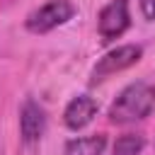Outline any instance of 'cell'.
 <instances>
[{
	"label": "cell",
	"instance_id": "6da1fadb",
	"mask_svg": "<svg viewBox=\"0 0 155 155\" xmlns=\"http://www.w3.org/2000/svg\"><path fill=\"white\" fill-rule=\"evenodd\" d=\"M153 109H155V85L148 80H138V82L126 85L119 92L107 116L111 124H133L150 116Z\"/></svg>",
	"mask_w": 155,
	"mask_h": 155
},
{
	"label": "cell",
	"instance_id": "7a4b0ae2",
	"mask_svg": "<svg viewBox=\"0 0 155 155\" xmlns=\"http://www.w3.org/2000/svg\"><path fill=\"white\" fill-rule=\"evenodd\" d=\"M73 15H75V5L70 0H48L27 15L24 27L31 34H46V31L65 24L68 19H73Z\"/></svg>",
	"mask_w": 155,
	"mask_h": 155
},
{
	"label": "cell",
	"instance_id": "3957f363",
	"mask_svg": "<svg viewBox=\"0 0 155 155\" xmlns=\"http://www.w3.org/2000/svg\"><path fill=\"white\" fill-rule=\"evenodd\" d=\"M140 56H143V48H140L138 44H124V46L111 48V51L104 53V56L97 61V65L92 68L90 82H99V80L109 78V75H114V73H121V70L136 65V63L140 61Z\"/></svg>",
	"mask_w": 155,
	"mask_h": 155
},
{
	"label": "cell",
	"instance_id": "277c9868",
	"mask_svg": "<svg viewBox=\"0 0 155 155\" xmlns=\"http://www.w3.org/2000/svg\"><path fill=\"white\" fill-rule=\"evenodd\" d=\"M128 27H131L128 0H109L97 15V31H99L102 41L119 39Z\"/></svg>",
	"mask_w": 155,
	"mask_h": 155
},
{
	"label": "cell",
	"instance_id": "5b68a950",
	"mask_svg": "<svg viewBox=\"0 0 155 155\" xmlns=\"http://www.w3.org/2000/svg\"><path fill=\"white\" fill-rule=\"evenodd\" d=\"M46 131V111L39 102L34 99H24L22 109H19V136L27 145L36 143Z\"/></svg>",
	"mask_w": 155,
	"mask_h": 155
},
{
	"label": "cell",
	"instance_id": "8992f818",
	"mask_svg": "<svg viewBox=\"0 0 155 155\" xmlns=\"http://www.w3.org/2000/svg\"><path fill=\"white\" fill-rule=\"evenodd\" d=\"M97 102L90 97V94H78L68 102V107L63 109V124L70 128V131H80L85 128L94 116H97Z\"/></svg>",
	"mask_w": 155,
	"mask_h": 155
},
{
	"label": "cell",
	"instance_id": "52a82bcc",
	"mask_svg": "<svg viewBox=\"0 0 155 155\" xmlns=\"http://www.w3.org/2000/svg\"><path fill=\"white\" fill-rule=\"evenodd\" d=\"M104 148H107V136L104 133H94V136L68 140L63 155H102Z\"/></svg>",
	"mask_w": 155,
	"mask_h": 155
},
{
	"label": "cell",
	"instance_id": "ba28073f",
	"mask_svg": "<svg viewBox=\"0 0 155 155\" xmlns=\"http://www.w3.org/2000/svg\"><path fill=\"white\" fill-rule=\"evenodd\" d=\"M145 148V138L140 133H124L116 138L111 153L114 155H140Z\"/></svg>",
	"mask_w": 155,
	"mask_h": 155
},
{
	"label": "cell",
	"instance_id": "9c48e42d",
	"mask_svg": "<svg viewBox=\"0 0 155 155\" xmlns=\"http://www.w3.org/2000/svg\"><path fill=\"white\" fill-rule=\"evenodd\" d=\"M140 12L148 22H155V0H140Z\"/></svg>",
	"mask_w": 155,
	"mask_h": 155
}]
</instances>
